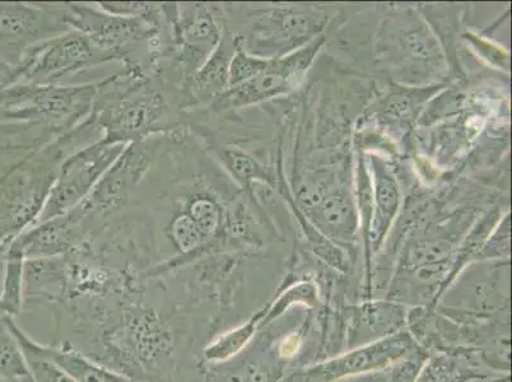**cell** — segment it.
Segmentation results:
<instances>
[{
  "instance_id": "e0dca14e",
  "label": "cell",
  "mask_w": 512,
  "mask_h": 382,
  "mask_svg": "<svg viewBox=\"0 0 512 382\" xmlns=\"http://www.w3.org/2000/svg\"><path fill=\"white\" fill-rule=\"evenodd\" d=\"M239 44V37L227 29L223 32L222 40L211 57L194 74L184 88L186 110L193 111L208 109L214 101L228 90L230 81V64Z\"/></svg>"
},
{
  "instance_id": "7402d4cb",
  "label": "cell",
  "mask_w": 512,
  "mask_h": 382,
  "mask_svg": "<svg viewBox=\"0 0 512 382\" xmlns=\"http://www.w3.org/2000/svg\"><path fill=\"white\" fill-rule=\"evenodd\" d=\"M25 254L15 241L4 255V272L0 284V315L16 318L23 311V270Z\"/></svg>"
},
{
  "instance_id": "8992f818",
  "label": "cell",
  "mask_w": 512,
  "mask_h": 382,
  "mask_svg": "<svg viewBox=\"0 0 512 382\" xmlns=\"http://www.w3.org/2000/svg\"><path fill=\"white\" fill-rule=\"evenodd\" d=\"M246 21L231 31L239 36L242 48L263 59H279L304 48L325 34L332 16L314 4L242 6Z\"/></svg>"
},
{
  "instance_id": "277c9868",
  "label": "cell",
  "mask_w": 512,
  "mask_h": 382,
  "mask_svg": "<svg viewBox=\"0 0 512 382\" xmlns=\"http://www.w3.org/2000/svg\"><path fill=\"white\" fill-rule=\"evenodd\" d=\"M65 21L95 48L115 59L121 69L152 74L162 49L161 3L146 17L111 15L97 3H65Z\"/></svg>"
},
{
  "instance_id": "9a60e30c",
  "label": "cell",
  "mask_w": 512,
  "mask_h": 382,
  "mask_svg": "<svg viewBox=\"0 0 512 382\" xmlns=\"http://www.w3.org/2000/svg\"><path fill=\"white\" fill-rule=\"evenodd\" d=\"M88 239L85 223L72 209L53 220L37 223L15 240L26 260L58 258L81 248Z\"/></svg>"
},
{
  "instance_id": "5b68a950",
  "label": "cell",
  "mask_w": 512,
  "mask_h": 382,
  "mask_svg": "<svg viewBox=\"0 0 512 382\" xmlns=\"http://www.w3.org/2000/svg\"><path fill=\"white\" fill-rule=\"evenodd\" d=\"M162 50L153 74L184 91L220 45L225 20L220 4L161 3Z\"/></svg>"
},
{
  "instance_id": "6da1fadb",
  "label": "cell",
  "mask_w": 512,
  "mask_h": 382,
  "mask_svg": "<svg viewBox=\"0 0 512 382\" xmlns=\"http://www.w3.org/2000/svg\"><path fill=\"white\" fill-rule=\"evenodd\" d=\"M184 92L155 74L120 69L100 79L91 116L107 143L143 141L186 129Z\"/></svg>"
},
{
  "instance_id": "4fadbf2b",
  "label": "cell",
  "mask_w": 512,
  "mask_h": 382,
  "mask_svg": "<svg viewBox=\"0 0 512 382\" xmlns=\"http://www.w3.org/2000/svg\"><path fill=\"white\" fill-rule=\"evenodd\" d=\"M448 83L423 88L392 85L384 95L377 96L357 127H371L388 135L395 143H408L411 148L413 129L427 102Z\"/></svg>"
},
{
  "instance_id": "7c38bea8",
  "label": "cell",
  "mask_w": 512,
  "mask_h": 382,
  "mask_svg": "<svg viewBox=\"0 0 512 382\" xmlns=\"http://www.w3.org/2000/svg\"><path fill=\"white\" fill-rule=\"evenodd\" d=\"M125 147V144L107 143L100 139L65 158L37 223L63 216L79 206Z\"/></svg>"
},
{
  "instance_id": "ac0fdd59",
  "label": "cell",
  "mask_w": 512,
  "mask_h": 382,
  "mask_svg": "<svg viewBox=\"0 0 512 382\" xmlns=\"http://www.w3.org/2000/svg\"><path fill=\"white\" fill-rule=\"evenodd\" d=\"M353 179L342 181L305 217L334 244L351 245L360 231Z\"/></svg>"
},
{
  "instance_id": "5bb4252c",
  "label": "cell",
  "mask_w": 512,
  "mask_h": 382,
  "mask_svg": "<svg viewBox=\"0 0 512 382\" xmlns=\"http://www.w3.org/2000/svg\"><path fill=\"white\" fill-rule=\"evenodd\" d=\"M413 351V342L406 334L394 335L369 347L344 354L323 365L315 366L304 375L293 376L290 382H333L342 377L379 370L403 360Z\"/></svg>"
},
{
  "instance_id": "7a4b0ae2",
  "label": "cell",
  "mask_w": 512,
  "mask_h": 382,
  "mask_svg": "<svg viewBox=\"0 0 512 382\" xmlns=\"http://www.w3.org/2000/svg\"><path fill=\"white\" fill-rule=\"evenodd\" d=\"M102 139L95 120L83 121L39 152L23 158L0 179V249L34 227L65 158Z\"/></svg>"
},
{
  "instance_id": "603a6c76",
  "label": "cell",
  "mask_w": 512,
  "mask_h": 382,
  "mask_svg": "<svg viewBox=\"0 0 512 382\" xmlns=\"http://www.w3.org/2000/svg\"><path fill=\"white\" fill-rule=\"evenodd\" d=\"M26 376L30 374L20 344L0 315V382H11Z\"/></svg>"
},
{
  "instance_id": "8fae6325",
  "label": "cell",
  "mask_w": 512,
  "mask_h": 382,
  "mask_svg": "<svg viewBox=\"0 0 512 382\" xmlns=\"http://www.w3.org/2000/svg\"><path fill=\"white\" fill-rule=\"evenodd\" d=\"M65 3H0V60L17 69L32 50L71 31Z\"/></svg>"
},
{
  "instance_id": "d4e9b609",
  "label": "cell",
  "mask_w": 512,
  "mask_h": 382,
  "mask_svg": "<svg viewBox=\"0 0 512 382\" xmlns=\"http://www.w3.org/2000/svg\"><path fill=\"white\" fill-rule=\"evenodd\" d=\"M462 37L469 45H472L481 59L486 60L488 64L500 71L509 72V51L493 43L486 36L478 35L473 31H465Z\"/></svg>"
},
{
  "instance_id": "30bf717a",
  "label": "cell",
  "mask_w": 512,
  "mask_h": 382,
  "mask_svg": "<svg viewBox=\"0 0 512 382\" xmlns=\"http://www.w3.org/2000/svg\"><path fill=\"white\" fill-rule=\"evenodd\" d=\"M106 64H116L115 59L95 48L81 32L71 30L36 46L16 69L13 83L67 85L78 74Z\"/></svg>"
},
{
  "instance_id": "ffe728a7",
  "label": "cell",
  "mask_w": 512,
  "mask_h": 382,
  "mask_svg": "<svg viewBox=\"0 0 512 382\" xmlns=\"http://www.w3.org/2000/svg\"><path fill=\"white\" fill-rule=\"evenodd\" d=\"M44 348L45 352L76 382H141L130 379L113 368L102 365V363L92 360L76 349L63 346V344H53V346L44 344Z\"/></svg>"
},
{
  "instance_id": "d6986e66",
  "label": "cell",
  "mask_w": 512,
  "mask_h": 382,
  "mask_svg": "<svg viewBox=\"0 0 512 382\" xmlns=\"http://www.w3.org/2000/svg\"><path fill=\"white\" fill-rule=\"evenodd\" d=\"M264 311L258 312L248 323L236 326L234 329L220 332L200 349L199 366L200 370L206 367H216L235 360L240 353L245 351L256 332L262 324Z\"/></svg>"
},
{
  "instance_id": "44dd1931",
  "label": "cell",
  "mask_w": 512,
  "mask_h": 382,
  "mask_svg": "<svg viewBox=\"0 0 512 382\" xmlns=\"http://www.w3.org/2000/svg\"><path fill=\"white\" fill-rule=\"evenodd\" d=\"M4 321L15 335L25 357L27 370L35 382H76L73 377L60 367L57 362L45 352L44 344L32 339L29 334L16 323L15 318L3 316Z\"/></svg>"
},
{
  "instance_id": "484cf974",
  "label": "cell",
  "mask_w": 512,
  "mask_h": 382,
  "mask_svg": "<svg viewBox=\"0 0 512 382\" xmlns=\"http://www.w3.org/2000/svg\"><path fill=\"white\" fill-rule=\"evenodd\" d=\"M15 76L16 69L9 67V65L0 60V90L11 86L13 81H15Z\"/></svg>"
},
{
  "instance_id": "52a82bcc",
  "label": "cell",
  "mask_w": 512,
  "mask_h": 382,
  "mask_svg": "<svg viewBox=\"0 0 512 382\" xmlns=\"http://www.w3.org/2000/svg\"><path fill=\"white\" fill-rule=\"evenodd\" d=\"M100 79L79 85H31L17 82L0 90L4 121L35 123L67 134L91 115Z\"/></svg>"
},
{
  "instance_id": "3957f363",
  "label": "cell",
  "mask_w": 512,
  "mask_h": 382,
  "mask_svg": "<svg viewBox=\"0 0 512 382\" xmlns=\"http://www.w3.org/2000/svg\"><path fill=\"white\" fill-rule=\"evenodd\" d=\"M372 48L376 67L393 85L423 88L449 81L448 57L420 7H389Z\"/></svg>"
},
{
  "instance_id": "ba28073f",
  "label": "cell",
  "mask_w": 512,
  "mask_h": 382,
  "mask_svg": "<svg viewBox=\"0 0 512 382\" xmlns=\"http://www.w3.org/2000/svg\"><path fill=\"white\" fill-rule=\"evenodd\" d=\"M165 138L166 135H153L128 144L91 194L74 208L85 223L88 237L127 211L143 181L156 166Z\"/></svg>"
},
{
  "instance_id": "2e32d148",
  "label": "cell",
  "mask_w": 512,
  "mask_h": 382,
  "mask_svg": "<svg viewBox=\"0 0 512 382\" xmlns=\"http://www.w3.org/2000/svg\"><path fill=\"white\" fill-rule=\"evenodd\" d=\"M366 156V155H365ZM372 185V222L370 251L376 253L384 245L386 236L397 221L402 206V189L399 179L385 157L366 156Z\"/></svg>"
},
{
  "instance_id": "9c48e42d",
  "label": "cell",
  "mask_w": 512,
  "mask_h": 382,
  "mask_svg": "<svg viewBox=\"0 0 512 382\" xmlns=\"http://www.w3.org/2000/svg\"><path fill=\"white\" fill-rule=\"evenodd\" d=\"M327 36L316 37L311 43L286 57L269 60L264 72L242 83L228 88L208 110L213 114L236 113L249 107L268 104L279 97H285L304 86L307 72L323 49Z\"/></svg>"
},
{
  "instance_id": "cb8c5ba5",
  "label": "cell",
  "mask_w": 512,
  "mask_h": 382,
  "mask_svg": "<svg viewBox=\"0 0 512 382\" xmlns=\"http://www.w3.org/2000/svg\"><path fill=\"white\" fill-rule=\"evenodd\" d=\"M269 60L271 59H263L249 54L248 51L242 48L239 39L234 58H232L230 64V81H228L230 87L228 88L240 86L264 72L269 65Z\"/></svg>"
}]
</instances>
